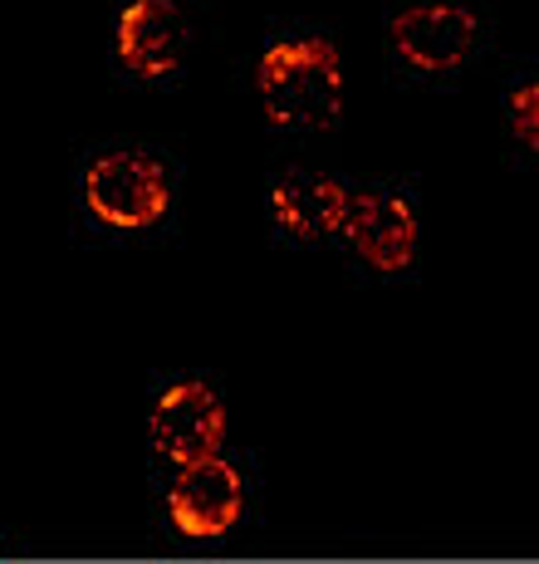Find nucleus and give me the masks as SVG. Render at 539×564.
I'll return each mask as SVG.
<instances>
[{"label":"nucleus","instance_id":"nucleus-4","mask_svg":"<svg viewBox=\"0 0 539 564\" xmlns=\"http://www.w3.org/2000/svg\"><path fill=\"white\" fill-rule=\"evenodd\" d=\"M147 432H153V447H157L167 462H177V466L221 457V442H226V403L216 398L211 383H201V378L172 383L167 393L157 398Z\"/></svg>","mask_w":539,"mask_h":564},{"label":"nucleus","instance_id":"nucleus-5","mask_svg":"<svg viewBox=\"0 0 539 564\" xmlns=\"http://www.w3.org/2000/svg\"><path fill=\"white\" fill-rule=\"evenodd\" d=\"M245 511V486H241V471L221 457H207V462H187L177 471L167 491V516L182 535L191 540H216L241 520Z\"/></svg>","mask_w":539,"mask_h":564},{"label":"nucleus","instance_id":"nucleus-3","mask_svg":"<svg viewBox=\"0 0 539 564\" xmlns=\"http://www.w3.org/2000/svg\"><path fill=\"white\" fill-rule=\"evenodd\" d=\"M476 15L457 0H417V6L397 10L393 25H387V40H393L397 59L413 64L417 74H447L461 69L476 50Z\"/></svg>","mask_w":539,"mask_h":564},{"label":"nucleus","instance_id":"nucleus-8","mask_svg":"<svg viewBox=\"0 0 539 564\" xmlns=\"http://www.w3.org/2000/svg\"><path fill=\"white\" fill-rule=\"evenodd\" d=\"M349 206H353V192L339 177H309V172H295V177L275 182V192H270V212H275L279 231H289L295 241L343 236Z\"/></svg>","mask_w":539,"mask_h":564},{"label":"nucleus","instance_id":"nucleus-7","mask_svg":"<svg viewBox=\"0 0 539 564\" xmlns=\"http://www.w3.org/2000/svg\"><path fill=\"white\" fill-rule=\"evenodd\" d=\"M182 45H187V25L172 0H133L118 15V59L138 79L172 74L182 64Z\"/></svg>","mask_w":539,"mask_h":564},{"label":"nucleus","instance_id":"nucleus-6","mask_svg":"<svg viewBox=\"0 0 539 564\" xmlns=\"http://www.w3.org/2000/svg\"><path fill=\"white\" fill-rule=\"evenodd\" d=\"M417 212L397 192H359L343 221V241L383 275H397L417 260Z\"/></svg>","mask_w":539,"mask_h":564},{"label":"nucleus","instance_id":"nucleus-2","mask_svg":"<svg viewBox=\"0 0 539 564\" xmlns=\"http://www.w3.org/2000/svg\"><path fill=\"white\" fill-rule=\"evenodd\" d=\"M84 206H89L103 226L143 231V226L162 221L172 206L167 172L147 153H108L84 172Z\"/></svg>","mask_w":539,"mask_h":564},{"label":"nucleus","instance_id":"nucleus-9","mask_svg":"<svg viewBox=\"0 0 539 564\" xmlns=\"http://www.w3.org/2000/svg\"><path fill=\"white\" fill-rule=\"evenodd\" d=\"M505 113H510V133L520 138L530 153H539V79L520 84V89L510 94V104H505Z\"/></svg>","mask_w":539,"mask_h":564},{"label":"nucleus","instance_id":"nucleus-1","mask_svg":"<svg viewBox=\"0 0 539 564\" xmlns=\"http://www.w3.org/2000/svg\"><path fill=\"white\" fill-rule=\"evenodd\" d=\"M265 118L285 133H323L343 113V54L333 40H279L255 64Z\"/></svg>","mask_w":539,"mask_h":564}]
</instances>
